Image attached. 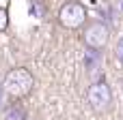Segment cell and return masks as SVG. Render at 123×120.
<instances>
[{"label": "cell", "mask_w": 123, "mask_h": 120, "mask_svg": "<svg viewBox=\"0 0 123 120\" xmlns=\"http://www.w3.org/2000/svg\"><path fill=\"white\" fill-rule=\"evenodd\" d=\"M115 58L119 62V67H123V37H119V41L115 43Z\"/></svg>", "instance_id": "obj_6"}, {"label": "cell", "mask_w": 123, "mask_h": 120, "mask_svg": "<svg viewBox=\"0 0 123 120\" xmlns=\"http://www.w3.org/2000/svg\"><path fill=\"white\" fill-rule=\"evenodd\" d=\"M9 26V11L4 6H0V32H4Z\"/></svg>", "instance_id": "obj_7"}, {"label": "cell", "mask_w": 123, "mask_h": 120, "mask_svg": "<svg viewBox=\"0 0 123 120\" xmlns=\"http://www.w3.org/2000/svg\"><path fill=\"white\" fill-rule=\"evenodd\" d=\"M4 120H28V114H26V110H24L22 105L13 103V105L6 110V114H4Z\"/></svg>", "instance_id": "obj_5"}, {"label": "cell", "mask_w": 123, "mask_h": 120, "mask_svg": "<svg viewBox=\"0 0 123 120\" xmlns=\"http://www.w3.org/2000/svg\"><path fill=\"white\" fill-rule=\"evenodd\" d=\"M86 6L80 2V0H67L61 4L58 9V24L67 30H78L86 24Z\"/></svg>", "instance_id": "obj_3"}, {"label": "cell", "mask_w": 123, "mask_h": 120, "mask_svg": "<svg viewBox=\"0 0 123 120\" xmlns=\"http://www.w3.org/2000/svg\"><path fill=\"white\" fill-rule=\"evenodd\" d=\"M82 41H84V47L86 49L104 52V47L110 41V26L106 21H99V19L86 24L84 26V32H82Z\"/></svg>", "instance_id": "obj_4"}, {"label": "cell", "mask_w": 123, "mask_h": 120, "mask_svg": "<svg viewBox=\"0 0 123 120\" xmlns=\"http://www.w3.org/2000/svg\"><path fill=\"white\" fill-rule=\"evenodd\" d=\"M35 88V75L26 67H13L2 77V90L9 99H26Z\"/></svg>", "instance_id": "obj_1"}, {"label": "cell", "mask_w": 123, "mask_h": 120, "mask_svg": "<svg viewBox=\"0 0 123 120\" xmlns=\"http://www.w3.org/2000/svg\"><path fill=\"white\" fill-rule=\"evenodd\" d=\"M86 103H89V107L95 114H106V112L112 110V88H110V84L104 77H99L93 84H89Z\"/></svg>", "instance_id": "obj_2"}]
</instances>
